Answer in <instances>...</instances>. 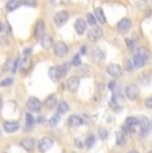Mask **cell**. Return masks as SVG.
Wrapping results in <instances>:
<instances>
[{
	"instance_id": "2",
	"label": "cell",
	"mask_w": 152,
	"mask_h": 153,
	"mask_svg": "<svg viewBox=\"0 0 152 153\" xmlns=\"http://www.w3.org/2000/svg\"><path fill=\"white\" fill-rule=\"evenodd\" d=\"M54 52L57 57H64V56L68 55L69 48L64 42H57V43H55V45H54Z\"/></svg>"
},
{
	"instance_id": "14",
	"label": "cell",
	"mask_w": 152,
	"mask_h": 153,
	"mask_svg": "<svg viewBox=\"0 0 152 153\" xmlns=\"http://www.w3.org/2000/svg\"><path fill=\"white\" fill-rule=\"evenodd\" d=\"M4 131L7 132V133H13V132H16L17 129H19V123L17 121H5L4 124Z\"/></svg>"
},
{
	"instance_id": "41",
	"label": "cell",
	"mask_w": 152,
	"mask_h": 153,
	"mask_svg": "<svg viewBox=\"0 0 152 153\" xmlns=\"http://www.w3.org/2000/svg\"><path fill=\"white\" fill-rule=\"evenodd\" d=\"M144 105L148 109H152V96H150V97H147L144 100Z\"/></svg>"
},
{
	"instance_id": "48",
	"label": "cell",
	"mask_w": 152,
	"mask_h": 153,
	"mask_svg": "<svg viewBox=\"0 0 152 153\" xmlns=\"http://www.w3.org/2000/svg\"><path fill=\"white\" fill-rule=\"evenodd\" d=\"M127 153H139V152H137V151H128Z\"/></svg>"
},
{
	"instance_id": "33",
	"label": "cell",
	"mask_w": 152,
	"mask_h": 153,
	"mask_svg": "<svg viewBox=\"0 0 152 153\" xmlns=\"http://www.w3.org/2000/svg\"><path fill=\"white\" fill-rule=\"evenodd\" d=\"M93 143H95V134H89V136L86 139V143H84V145H87L88 148H91V146L93 145Z\"/></svg>"
},
{
	"instance_id": "47",
	"label": "cell",
	"mask_w": 152,
	"mask_h": 153,
	"mask_svg": "<svg viewBox=\"0 0 152 153\" xmlns=\"http://www.w3.org/2000/svg\"><path fill=\"white\" fill-rule=\"evenodd\" d=\"M30 53H31V49L27 48V49H25V55H30Z\"/></svg>"
},
{
	"instance_id": "34",
	"label": "cell",
	"mask_w": 152,
	"mask_h": 153,
	"mask_svg": "<svg viewBox=\"0 0 152 153\" xmlns=\"http://www.w3.org/2000/svg\"><path fill=\"white\" fill-rule=\"evenodd\" d=\"M71 64H72V65H75V67H80V65H81L80 55H75L74 59H72V61H71Z\"/></svg>"
},
{
	"instance_id": "29",
	"label": "cell",
	"mask_w": 152,
	"mask_h": 153,
	"mask_svg": "<svg viewBox=\"0 0 152 153\" xmlns=\"http://www.w3.org/2000/svg\"><path fill=\"white\" fill-rule=\"evenodd\" d=\"M68 67H69V64H61L60 67H57V69H59L60 79H61V77H64V76H66V73L68 72Z\"/></svg>"
},
{
	"instance_id": "26",
	"label": "cell",
	"mask_w": 152,
	"mask_h": 153,
	"mask_svg": "<svg viewBox=\"0 0 152 153\" xmlns=\"http://www.w3.org/2000/svg\"><path fill=\"white\" fill-rule=\"evenodd\" d=\"M68 109H69V107H68V104H67L66 101H60L59 105H57V113H59V114L66 113Z\"/></svg>"
},
{
	"instance_id": "37",
	"label": "cell",
	"mask_w": 152,
	"mask_h": 153,
	"mask_svg": "<svg viewBox=\"0 0 152 153\" xmlns=\"http://www.w3.org/2000/svg\"><path fill=\"white\" fill-rule=\"evenodd\" d=\"M23 4H25V5H28V7H36L37 5V1L36 0H23Z\"/></svg>"
},
{
	"instance_id": "44",
	"label": "cell",
	"mask_w": 152,
	"mask_h": 153,
	"mask_svg": "<svg viewBox=\"0 0 152 153\" xmlns=\"http://www.w3.org/2000/svg\"><path fill=\"white\" fill-rule=\"evenodd\" d=\"M76 145H77L79 148H83L84 144H83V141H81V139H77V140H76Z\"/></svg>"
},
{
	"instance_id": "30",
	"label": "cell",
	"mask_w": 152,
	"mask_h": 153,
	"mask_svg": "<svg viewBox=\"0 0 152 153\" xmlns=\"http://www.w3.org/2000/svg\"><path fill=\"white\" fill-rule=\"evenodd\" d=\"M13 64H15V60H12V59H8L7 63H5V65H4L5 72H12V71H13Z\"/></svg>"
},
{
	"instance_id": "4",
	"label": "cell",
	"mask_w": 152,
	"mask_h": 153,
	"mask_svg": "<svg viewBox=\"0 0 152 153\" xmlns=\"http://www.w3.org/2000/svg\"><path fill=\"white\" fill-rule=\"evenodd\" d=\"M131 27H132V22H131V19H128V17H123L120 22L118 23V25H116L118 31L121 32V33H127L131 29Z\"/></svg>"
},
{
	"instance_id": "46",
	"label": "cell",
	"mask_w": 152,
	"mask_h": 153,
	"mask_svg": "<svg viewBox=\"0 0 152 153\" xmlns=\"http://www.w3.org/2000/svg\"><path fill=\"white\" fill-rule=\"evenodd\" d=\"M0 43H1V44H5V43H7L5 37H4V36H1V35H0Z\"/></svg>"
},
{
	"instance_id": "20",
	"label": "cell",
	"mask_w": 152,
	"mask_h": 153,
	"mask_svg": "<svg viewBox=\"0 0 152 153\" xmlns=\"http://www.w3.org/2000/svg\"><path fill=\"white\" fill-rule=\"evenodd\" d=\"M48 75H49V79H51L52 81H57L60 79L59 69H57V67H51L49 71H48Z\"/></svg>"
},
{
	"instance_id": "12",
	"label": "cell",
	"mask_w": 152,
	"mask_h": 153,
	"mask_svg": "<svg viewBox=\"0 0 152 153\" xmlns=\"http://www.w3.org/2000/svg\"><path fill=\"white\" fill-rule=\"evenodd\" d=\"M67 20H68V13L66 11H60V12L55 13V16H54V22L57 25H63Z\"/></svg>"
},
{
	"instance_id": "24",
	"label": "cell",
	"mask_w": 152,
	"mask_h": 153,
	"mask_svg": "<svg viewBox=\"0 0 152 153\" xmlns=\"http://www.w3.org/2000/svg\"><path fill=\"white\" fill-rule=\"evenodd\" d=\"M95 16H96V20H99L100 23H106V16H104V12L100 7L95 10Z\"/></svg>"
},
{
	"instance_id": "43",
	"label": "cell",
	"mask_w": 152,
	"mask_h": 153,
	"mask_svg": "<svg viewBox=\"0 0 152 153\" xmlns=\"http://www.w3.org/2000/svg\"><path fill=\"white\" fill-rule=\"evenodd\" d=\"M108 88H110L111 91H113V89L116 88V83H115V81H111V83L108 84Z\"/></svg>"
},
{
	"instance_id": "42",
	"label": "cell",
	"mask_w": 152,
	"mask_h": 153,
	"mask_svg": "<svg viewBox=\"0 0 152 153\" xmlns=\"http://www.w3.org/2000/svg\"><path fill=\"white\" fill-rule=\"evenodd\" d=\"M81 73H83V76L88 75V73H89V67H88V65H84V67H81Z\"/></svg>"
},
{
	"instance_id": "18",
	"label": "cell",
	"mask_w": 152,
	"mask_h": 153,
	"mask_svg": "<svg viewBox=\"0 0 152 153\" xmlns=\"http://www.w3.org/2000/svg\"><path fill=\"white\" fill-rule=\"evenodd\" d=\"M31 67H32V60L28 56H25V57L20 61V71H22V72H27V71L31 69Z\"/></svg>"
},
{
	"instance_id": "21",
	"label": "cell",
	"mask_w": 152,
	"mask_h": 153,
	"mask_svg": "<svg viewBox=\"0 0 152 153\" xmlns=\"http://www.w3.org/2000/svg\"><path fill=\"white\" fill-rule=\"evenodd\" d=\"M20 5H22V1L20 0H8L7 3V11H15L16 8H19Z\"/></svg>"
},
{
	"instance_id": "15",
	"label": "cell",
	"mask_w": 152,
	"mask_h": 153,
	"mask_svg": "<svg viewBox=\"0 0 152 153\" xmlns=\"http://www.w3.org/2000/svg\"><path fill=\"white\" fill-rule=\"evenodd\" d=\"M145 63H147V60H145L143 56L135 53V56H133V60H132V64H133V67H135V68H143V67L145 65Z\"/></svg>"
},
{
	"instance_id": "6",
	"label": "cell",
	"mask_w": 152,
	"mask_h": 153,
	"mask_svg": "<svg viewBox=\"0 0 152 153\" xmlns=\"http://www.w3.org/2000/svg\"><path fill=\"white\" fill-rule=\"evenodd\" d=\"M27 108L31 112H40V109H42V102L36 97H30L27 100Z\"/></svg>"
},
{
	"instance_id": "27",
	"label": "cell",
	"mask_w": 152,
	"mask_h": 153,
	"mask_svg": "<svg viewBox=\"0 0 152 153\" xmlns=\"http://www.w3.org/2000/svg\"><path fill=\"white\" fill-rule=\"evenodd\" d=\"M139 124V120L136 119V117H128L127 120H125V125L130 126V128H133V126H136Z\"/></svg>"
},
{
	"instance_id": "8",
	"label": "cell",
	"mask_w": 152,
	"mask_h": 153,
	"mask_svg": "<svg viewBox=\"0 0 152 153\" xmlns=\"http://www.w3.org/2000/svg\"><path fill=\"white\" fill-rule=\"evenodd\" d=\"M125 96H127L130 100H136L137 96H139V88L133 84H130L125 87Z\"/></svg>"
},
{
	"instance_id": "45",
	"label": "cell",
	"mask_w": 152,
	"mask_h": 153,
	"mask_svg": "<svg viewBox=\"0 0 152 153\" xmlns=\"http://www.w3.org/2000/svg\"><path fill=\"white\" fill-rule=\"evenodd\" d=\"M86 53H87V47L83 45V47L80 48V55H86Z\"/></svg>"
},
{
	"instance_id": "19",
	"label": "cell",
	"mask_w": 152,
	"mask_h": 153,
	"mask_svg": "<svg viewBox=\"0 0 152 153\" xmlns=\"http://www.w3.org/2000/svg\"><path fill=\"white\" fill-rule=\"evenodd\" d=\"M68 124L71 126H81L84 124V121H83V119H81L80 116H76V114H74V116H69Z\"/></svg>"
},
{
	"instance_id": "50",
	"label": "cell",
	"mask_w": 152,
	"mask_h": 153,
	"mask_svg": "<svg viewBox=\"0 0 152 153\" xmlns=\"http://www.w3.org/2000/svg\"><path fill=\"white\" fill-rule=\"evenodd\" d=\"M148 153H152V151H150V152H148Z\"/></svg>"
},
{
	"instance_id": "36",
	"label": "cell",
	"mask_w": 152,
	"mask_h": 153,
	"mask_svg": "<svg viewBox=\"0 0 152 153\" xmlns=\"http://www.w3.org/2000/svg\"><path fill=\"white\" fill-rule=\"evenodd\" d=\"M59 116H60V114L57 113L56 116H54L51 120H49V123H48L49 126H56L57 125V123H59Z\"/></svg>"
},
{
	"instance_id": "39",
	"label": "cell",
	"mask_w": 152,
	"mask_h": 153,
	"mask_svg": "<svg viewBox=\"0 0 152 153\" xmlns=\"http://www.w3.org/2000/svg\"><path fill=\"white\" fill-rule=\"evenodd\" d=\"M125 69H127L128 72H132V69H133L132 60H125Z\"/></svg>"
},
{
	"instance_id": "17",
	"label": "cell",
	"mask_w": 152,
	"mask_h": 153,
	"mask_svg": "<svg viewBox=\"0 0 152 153\" xmlns=\"http://www.w3.org/2000/svg\"><path fill=\"white\" fill-rule=\"evenodd\" d=\"M151 80H152V73L148 72V71L143 72L142 75L139 76V81H140V84L142 85H148L151 83Z\"/></svg>"
},
{
	"instance_id": "10",
	"label": "cell",
	"mask_w": 152,
	"mask_h": 153,
	"mask_svg": "<svg viewBox=\"0 0 152 153\" xmlns=\"http://www.w3.org/2000/svg\"><path fill=\"white\" fill-rule=\"evenodd\" d=\"M79 77H76V76H71V77L68 79V81H67V89L69 91V92H72V93H75L76 91L79 89Z\"/></svg>"
},
{
	"instance_id": "23",
	"label": "cell",
	"mask_w": 152,
	"mask_h": 153,
	"mask_svg": "<svg viewBox=\"0 0 152 153\" xmlns=\"http://www.w3.org/2000/svg\"><path fill=\"white\" fill-rule=\"evenodd\" d=\"M44 104H45V107H47V108H52V107H55V104H56V96H55V95H49L48 97L45 99Z\"/></svg>"
},
{
	"instance_id": "11",
	"label": "cell",
	"mask_w": 152,
	"mask_h": 153,
	"mask_svg": "<svg viewBox=\"0 0 152 153\" xmlns=\"http://www.w3.org/2000/svg\"><path fill=\"white\" fill-rule=\"evenodd\" d=\"M91 57L95 63H101V61L106 59V53H104L103 49L100 48H93L92 49V53H91Z\"/></svg>"
},
{
	"instance_id": "1",
	"label": "cell",
	"mask_w": 152,
	"mask_h": 153,
	"mask_svg": "<svg viewBox=\"0 0 152 153\" xmlns=\"http://www.w3.org/2000/svg\"><path fill=\"white\" fill-rule=\"evenodd\" d=\"M139 125H140V131H139V134L142 137H147L148 133L151 131V121L148 117H142L139 121Z\"/></svg>"
},
{
	"instance_id": "38",
	"label": "cell",
	"mask_w": 152,
	"mask_h": 153,
	"mask_svg": "<svg viewBox=\"0 0 152 153\" xmlns=\"http://www.w3.org/2000/svg\"><path fill=\"white\" fill-rule=\"evenodd\" d=\"M13 83V79H4V80L1 81V83H0V85H1V87H8V85H11Z\"/></svg>"
},
{
	"instance_id": "25",
	"label": "cell",
	"mask_w": 152,
	"mask_h": 153,
	"mask_svg": "<svg viewBox=\"0 0 152 153\" xmlns=\"http://www.w3.org/2000/svg\"><path fill=\"white\" fill-rule=\"evenodd\" d=\"M42 47L44 49H49L52 47V37L51 36H44L42 39Z\"/></svg>"
},
{
	"instance_id": "35",
	"label": "cell",
	"mask_w": 152,
	"mask_h": 153,
	"mask_svg": "<svg viewBox=\"0 0 152 153\" xmlns=\"http://www.w3.org/2000/svg\"><path fill=\"white\" fill-rule=\"evenodd\" d=\"M87 23L95 27V24H96V17L93 16L92 13H87Z\"/></svg>"
},
{
	"instance_id": "13",
	"label": "cell",
	"mask_w": 152,
	"mask_h": 153,
	"mask_svg": "<svg viewBox=\"0 0 152 153\" xmlns=\"http://www.w3.org/2000/svg\"><path fill=\"white\" fill-rule=\"evenodd\" d=\"M20 145H22L27 152H32V151H34V148H35V145H36V143H35L34 139H31V137H27V139H23L22 140Z\"/></svg>"
},
{
	"instance_id": "16",
	"label": "cell",
	"mask_w": 152,
	"mask_h": 153,
	"mask_svg": "<svg viewBox=\"0 0 152 153\" xmlns=\"http://www.w3.org/2000/svg\"><path fill=\"white\" fill-rule=\"evenodd\" d=\"M86 28H87V24L83 19H77L75 23V29H76V33L77 35H83L86 32Z\"/></svg>"
},
{
	"instance_id": "28",
	"label": "cell",
	"mask_w": 152,
	"mask_h": 153,
	"mask_svg": "<svg viewBox=\"0 0 152 153\" xmlns=\"http://www.w3.org/2000/svg\"><path fill=\"white\" fill-rule=\"evenodd\" d=\"M137 55L143 56V57L145 59V60H148V57H150V52H148L147 48H144V47H140V48H137Z\"/></svg>"
},
{
	"instance_id": "3",
	"label": "cell",
	"mask_w": 152,
	"mask_h": 153,
	"mask_svg": "<svg viewBox=\"0 0 152 153\" xmlns=\"http://www.w3.org/2000/svg\"><path fill=\"white\" fill-rule=\"evenodd\" d=\"M52 145H54L52 139H49V137H43V139H40L39 143H37V149L42 153H44L47 151H49V149L52 148Z\"/></svg>"
},
{
	"instance_id": "9",
	"label": "cell",
	"mask_w": 152,
	"mask_h": 153,
	"mask_svg": "<svg viewBox=\"0 0 152 153\" xmlns=\"http://www.w3.org/2000/svg\"><path fill=\"white\" fill-rule=\"evenodd\" d=\"M107 72H108V75L112 76V77H120L123 73V69L119 64H110V65L107 67Z\"/></svg>"
},
{
	"instance_id": "32",
	"label": "cell",
	"mask_w": 152,
	"mask_h": 153,
	"mask_svg": "<svg viewBox=\"0 0 152 153\" xmlns=\"http://www.w3.org/2000/svg\"><path fill=\"white\" fill-rule=\"evenodd\" d=\"M25 123H27V126H28V128H31V126L35 124V119H34V116H32L31 113H27V114H25Z\"/></svg>"
},
{
	"instance_id": "7",
	"label": "cell",
	"mask_w": 152,
	"mask_h": 153,
	"mask_svg": "<svg viewBox=\"0 0 152 153\" xmlns=\"http://www.w3.org/2000/svg\"><path fill=\"white\" fill-rule=\"evenodd\" d=\"M103 37V29H101L100 27H93L89 29V32H88V39H89V42H98L99 39H101Z\"/></svg>"
},
{
	"instance_id": "5",
	"label": "cell",
	"mask_w": 152,
	"mask_h": 153,
	"mask_svg": "<svg viewBox=\"0 0 152 153\" xmlns=\"http://www.w3.org/2000/svg\"><path fill=\"white\" fill-rule=\"evenodd\" d=\"M45 36V23L43 20H39L35 27V39L42 40Z\"/></svg>"
},
{
	"instance_id": "49",
	"label": "cell",
	"mask_w": 152,
	"mask_h": 153,
	"mask_svg": "<svg viewBox=\"0 0 152 153\" xmlns=\"http://www.w3.org/2000/svg\"><path fill=\"white\" fill-rule=\"evenodd\" d=\"M0 31H3V23L0 22Z\"/></svg>"
},
{
	"instance_id": "22",
	"label": "cell",
	"mask_w": 152,
	"mask_h": 153,
	"mask_svg": "<svg viewBox=\"0 0 152 153\" xmlns=\"http://www.w3.org/2000/svg\"><path fill=\"white\" fill-rule=\"evenodd\" d=\"M125 143H127L125 134L123 133V132H119V133L116 134V144H118V146H124Z\"/></svg>"
},
{
	"instance_id": "31",
	"label": "cell",
	"mask_w": 152,
	"mask_h": 153,
	"mask_svg": "<svg viewBox=\"0 0 152 153\" xmlns=\"http://www.w3.org/2000/svg\"><path fill=\"white\" fill-rule=\"evenodd\" d=\"M98 136H99V139L100 140H106L108 137V132L104 128H99L98 129Z\"/></svg>"
},
{
	"instance_id": "40",
	"label": "cell",
	"mask_w": 152,
	"mask_h": 153,
	"mask_svg": "<svg viewBox=\"0 0 152 153\" xmlns=\"http://www.w3.org/2000/svg\"><path fill=\"white\" fill-rule=\"evenodd\" d=\"M125 44H127V47L130 49H135V43H133V40L132 39H125Z\"/></svg>"
}]
</instances>
